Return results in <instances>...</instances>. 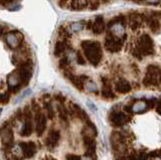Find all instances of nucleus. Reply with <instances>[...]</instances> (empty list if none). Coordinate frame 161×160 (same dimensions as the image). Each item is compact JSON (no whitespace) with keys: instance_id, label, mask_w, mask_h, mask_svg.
<instances>
[{"instance_id":"1","label":"nucleus","mask_w":161,"mask_h":160,"mask_svg":"<svg viewBox=\"0 0 161 160\" xmlns=\"http://www.w3.org/2000/svg\"><path fill=\"white\" fill-rule=\"evenodd\" d=\"M82 48L88 61L93 66H98L103 58L101 43L96 41H82Z\"/></svg>"},{"instance_id":"2","label":"nucleus","mask_w":161,"mask_h":160,"mask_svg":"<svg viewBox=\"0 0 161 160\" xmlns=\"http://www.w3.org/2000/svg\"><path fill=\"white\" fill-rule=\"evenodd\" d=\"M137 52L141 54V56H150V54L154 53V43L151 36L147 33L142 34L137 43Z\"/></svg>"},{"instance_id":"3","label":"nucleus","mask_w":161,"mask_h":160,"mask_svg":"<svg viewBox=\"0 0 161 160\" xmlns=\"http://www.w3.org/2000/svg\"><path fill=\"white\" fill-rule=\"evenodd\" d=\"M126 38V36H124ZM124 38H120L114 36L112 33H108V36L105 38V47L110 52H118L122 49L124 44Z\"/></svg>"},{"instance_id":"4","label":"nucleus","mask_w":161,"mask_h":160,"mask_svg":"<svg viewBox=\"0 0 161 160\" xmlns=\"http://www.w3.org/2000/svg\"><path fill=\"white\" fill-rule=\"evenodd\" d=\"M33 105V110H34V125H35V132H36L37 136H40L43 131L45 130V127H47V119H45V116L40 111V108L38 107V105L32 102Z\"/></svg>"},{"instance_id":"5","label":"nucleus","mask_w":161,"mask_h":160,"mask_svg":"<svg viewBox=\"0 0 161 160\" xmlns=\"http://www.w3.org/2000/svg\"><path fill=\"white\" fill-rule=\"evenodd\" d=\"M160 78V68L158 66L150 64L147 67V73L143 80V84L145 86H154V85L159 84Z\"/></svg>"},{"instance_id":"6","label":"nucleus","mask_w":161,"mask_h":160,"mask_svg":"<svg viewBox=\"0 0 161 160\" xmlns=\"http://www.w3.org/2000/svg\"><path fill=\"white\" fill-rule=\"evenodd\" d=\"M143 21L147 23V25L153 32H158L160 28V21H159V13L157 15H154V12L147 13L146 15H142Z\"/></svg>"},{"instance_id":"7","label":"nucleus","mask_w":161,"mask_h":160,"mask_svg":"<svg viewBox=\"0 0 161 160\" xmlns=\"http://www.w3.org/2000/svg\"><path fill=\"white\" fill-rule=\"evenodd\" d=\"M24 117H25V124L22 127L21 131H20V135L21 136H25L27 137L29 135H31L32 133V123H31V113H30L28 108H25L24 110Z\"/></svg>"},{"instance_id":"8","label":"nucleus","mask_w":161,"mask_h":160,"mask_svg":"<svg viewBox=\"0 0 161 160\" xmlns=\"http://www.w3.org/2000/svg\"><path fill=\"white\" fill-rule=\"evenodd\" d=\"M22 34L16 31V30H13L11 32L7 33L6 36V42L8 46L11 47V48H16L19 47V44L21 43L22 41Z\"/></svg>"},{"instance_id":"9","label":"nucleus","mask_w":161,"mask_h":160,"mask_svg":"<svg viewBox=\"0 0 161 160\" xmlns=\"http://www.w3.org/2000/svg\"><path fill=\"white\" fill-rule=\"evenodd\" d=\"M0 136H1L2 142L4 145H11L13 141V132L11 128H10L7 124H4L3 126L0 128Z\"/></svg>"},{"instance_id":"10","label":"nucleus","mask_w":161,"mask_h":160,"mask_svg":"<svg viewBox=\"0 0 161 160\" xmlns=\"http://www.w3.org/2000/svg\"><path fill=\"white\" fill-rule=\"evenodd\" d=\"M109 119H110V122L112 123V125H114L116 127H120V126H122L123 124L128 122L129 116H127V115L122 112H117V113H113Z\"/></svg>"},{"instance_id":"11","label":"nucleus","mask_w":161,"mask_h":160,"mask_svg":"<svg viewBox=\"0 0 161 160\" xmlns=\"http://www.w3.org/2000/svg\"><path fill=\"white\" fill-rule=\"evenodd\" d=\"M143 23V19H142V14H140L136 11H132L129 14V26L131 29L136 30L138 29Z\"/></svg>"},{"instance_id":"12","label":"nucleus","mask_w":161,"mask_h":160,"mask_svg":"<svg viewBox=\"0 0 161 160\" xmlns=\"http://www.w3.org/2000/svg\"><path fill=\"white\" fill-rule=\"evenodd\" d=\"M20 148L25 158H31L36 153V146L33 142H23L20 143Z\"/></svg>"},{"instance_id":"13","label":"nucleus","mask_w":161,"mask_h":160,"mask_svg":"<svg viewBox=\"0 0 161 160\" xmlns=\"http://www.w3.org/2000/svg\"><path fill=\"white\" fill-rule=\"evenodd\" d=\"M105 28H106V23H105L103 16H98L94 21H92V26H91V29H92L95 34L103 33Z\"/></svg>"},{"instance_id":"14","label":"nucleus","mask_w":161,"mask_h":160,"mask_svg":"<svg viewBox=\"0 0 161 160\" xmlns=\"http://www.w3.org/2000/svg\"><path fill=\"white\" fill-rule=\"evenodd\" d=\"M59 137H60V134L58 131H57V130L50 131L47 135V139H45V144H47V146L50 147V148L55 147L59 140Z\"/></svg>"},{"instance_id":"15","label":"nucleus","mask_w":161,"mask_h":160,"mask_svg":"<svg viewBox=\"0 0 161 160\" xmlns=\"http://www.w3.org/2000/svg\"><path fill=\"white\" fill-rule=\"evenodd\" d=\"M73 111L74 113L77 115V116L80 119L83 120V121H86V123L88 124L89 127H94V124L91 122V120L89 119V116L87 114H86V112L84 111V110L80 108V106H78V105H73Z\"/></svg>"},{"instance_id":"16","label":"nucleus","mask_w":161,"mask_h":160,"mask_svg":"<svg viewBox=\"0 0 161 160\" xmlns=\"http://www.w3.org/2000/svg\"><path fill=\"white\" fill-rule=\"evenodd\" d=\"M115 90L118 93L126 94L131 91V85L129 84V82L126 81V80H119V81L116 82L115 84Z\"/></svg>"},{"instance_id":"17","label":"nucleus","mask_w":161,"mask_h":160,"mask_svg":"<svg viewBox=\"0 0 161 160\" xmlns=\"http://www.w3.org/2000/svg\"><path fill=\"white\" fill-rule=\"evenodd\" d=\"M67 76L74 86L77 89H79L80 91H82L83 88H84V80L83 79H86L88 77H86V76H83V77L82 76H74V74H68Z\"/></svg>"},{"instance_id":"18","label":"nucleus","mask_w":161,"mask_h":160,"mask_svg":"<svg viewBox=\"0 0 161 160\" xmlns=\"http://www.w3.org/2000/svg\"><path fill=\"white\" fill-rule=\"evenodd\" d=\"M70 47V46L69 44L68 41H58L55 43V47H54V54L57 57H60L63 53L65 52V51H68V49Z\"/></svg>"},{"instance_id":"19","label":"nucleus","mask_w":161,"mask_h":160,"mask_svg":"<svg viewBox=\"0 0 161 160\" xmlns=\"http://www.w3.org/2000/svg\"><path fill=\"white\" fill-rule=\"evenodd\" d=\"M84 144L86 146V149H87L88 153H94L95 149H96V143L94 141V139L92 138V136H86L84 135Z\"/></svg>"},{"instance_id":"20","label":"nucleus","mask_w":161,"mask_h":160,"mask_svg":"<svg viewBox=\"0 0 161 160\" xmlns=\"http://www.w3.org/2000/svg\"><path fill=\"white\" fill-rule=\"evenodd\" d=\"M88 6V0H72L70 7L74 10H83Z\"/></svg>"},{"instance_id":"21","label":"nucleus","mask_w":161,"mask_h":160,"mask_svg":"<svg viewBox=\"0 0 161 160\" xmlns=\"http://www.w3.org/2000/svg\"><path fill=\"white\" fill-rule=\"evenodd\" d=\"M125 23H126V17L123 15V14H120V15L111 19L107 25H108V27H112L114 25H124Z\"/></svg>"},{"instance_id":"22","label":"nucleus","mask_w":161,"mask_h":160,"mask_svg":"<svg viewBox=\"0 0 161 160\" xmlns=\"http://www.w3.org/2000/svg\"><path fill=\"white\" fill-rule=\"evenodd\" d=\"M8 85L10 86V88H15V87H17V85L18 86L21 85V83L19 81L18 74L16 73H13L10 74V76H8Z\"/></svg>"},{"instance_id":"23","label":"nucleus","mask_w":161,"mask_h":160,"mask_svg":"<svg viewBox=\"0 0 161 160\" xmlns=\"http://www.w3.org/2000/svg\"><path fill=\"white\" fill-rule=\"evenodd\" d=\"M102 96L105 99H115L116 98L114 92L112 91V89H111V87L109 86L108 84H106V87L104 86V90L102 92Z\"/></svg>"},{"instance_id":"24","label":"nucleus","mask_w":161,"mask_h":160,"mask_svg":"<svg viewBox=\"0 0 161 160\" xmlns=\"http://www.w3.org/2000/svg\"><path fill=\"white\" fill-rule=\"evenodd\" d=\"M58 36L60 37H63L64 39H68L69 36H70V33L69 31V29L67 27H64V26H60L58 28Z\"/></svg>"},{"instance_id":"25","label":"nucleus","mask_w":161,"mask_h":160,"mask_svg":"<svg viewBox=\"0 0 161 160\" xmlns=\"http://www.w3.org/2000/svg\"><path fill=\"white\" fill-rule=\"evenodd\" d=\"M146 106H147L146 102H138L137 104H135V106L133 107V111L136 112V113L142 112L146 109Z\"/></svg>"},{"instance_id":"26","label":"nucleus","mask_w":161,"mask_h":160,"mask_svg":"<svg viewBox=\"0 0 161 160\" xmlns=\"http://www.w3.org/2000/svg\"><path fill=\"white\" fill-rule=\"evenodd\" d=\"M88 5L91 10H96L100 6V0H90V2H88Z\"/></svg>"},{"instance_id":"27","label":"nucleus","mask_w":161,"mask_h":160,"mask_svg":"<svg viewBox=\"0 0 161 160\" xmlns=\"http://www.w3.org/2000/svg\"><path fill=\"white\" fill-rule=\"evenodd\" d=\"M58 116L59 118L64 120V121L68 122V116H67V112H65V109H64L63 107H58Z\"/></svg>"},{"instance_id":"28","label":"nucleus","mask_w":161,"mask_h":160,"mask_svg":"<svg viewBox=\"0 0 161 160\" xmlns=\"http://www.w3.org/2000/svg\"><path fill=\"white\" fill-rule=\"evenodd\" d=\"M9 94L8 93H2L0 94V104H7L9 102Z\"/></svg>"},{"instance_id":"29","label":"nucleus","mask_w":161,"mask_h":160,"mask_svg":"<svg viewBox=\"0 0 161 160\" xmlns=\"http://www.w3.org/2000/svg\"><path fill=\"white\" fill-rule=\"evenodd\" d=\"M70 27H72L73 31L78 32L80 30V29H83V22H75L74 24H72V26Z\"/></svg>"},{"instance_id":"30","label":"nucleus","mask_w":161,"mask_h":160,"mask_svg":"<svg viewBox=\"0 0 161 160\" xmlns=\"http://www.w3.org/2000/svg\"><path fill=\"white\" fill-rule=\"evenodd\" d=\"M68 67H69V59H68V58H63L59 61V68L65 69Z\"/></svg>"},{"instance_id":"31","label":"nucleus","mask_w":161,"mask_h":160,"mask_svg":"<svg viewBox=\"0 0 161 160\" xmlns=\"http://www.w3.org/2000/svg\"><path fill=\"white\" fill-rule=\"evenodd\" d=\"M45 108H47V114H48L49 118L53 119L54 117V112H53V110L52 108V105H50V104H45Z\"/></svg>"},{"instance_id":"32","label":"nucleus","mask_w":161,"mask_h":160,"mask_svg":"<svg viewBox=\"0 0 161 160\" xmlns=\"http://www.w3.org/2000/svg\"><path fill=\"white\" fill-rule=\"evenodd\" d=\"M75 58H77V62L79 64H85L86 62H85V59L82 56V53H80V52H77V56H75Z\"/></svg>"},{"instance_id":"33","label":"nucleus","mask_w":161,"mask_h":160,"mask_svg":"<svg viewBox=\"0 0 161 160\" xmlns=\"http://www.w3.org/2000/svg\"><path fill=\"white\" fill-rule=\"evenodd\" d=\"M67 160H80V157L75 154H69L67 155Z\"/></svg>"},{"instance_id":"34","label":"nucleus","mask_w":161,"mask_h":160,"mask_svg":"<svg viewBox=\"0 0 161 160\" xmlns=\"http://www.w3.org/2000/svg\"><path fill=\"white\" fill-rule=\"evenodd\" d=\"M87 87H88V89L90 90V91H92V92H95L96 90H97V86H96L94 83H89Z\"/></svg>"},{"instance_id":"35","label":"nucleus","mask_w":161,"mask_h":160,"mask_svg":"<svg viewBox=\"0 0 161 160\" xmlns=\"http://www.w3.org/2000/svg\"><path fill=\"white\" fill-rule=\"evenodd\" d=\"M68 0H58V5L62 8H65V5H67Z\"/></svg>"},{"instance_id":"36","label":"nucleus","mask_w":161,"mask_h":160,"mask_svg":"<svg viewBox=\"0 0 161 160\" xmlns=\"http://www.w3.org/2000/svg\"><path fill=\"white\" fill-rule=\"evenodd\" d=\"M118 160H137L134 156H122Z\"/></svg>"},{"instance_id":"37","label":"nucleus","mask_w":161,"mask_h":160,"mask_svg":"<svg viewBox=\"0 0 161 160\" xmlns=\"http://www.w3.org/2000/svg\"><path fill=\"white\" fill-rule=\"evenodd\" d=\"M148 3H150V4H154V5H156V4H158L159 3V1L160 0H146Z\"/></svg>"},{"instance_id":"38","label":"nucleus","mask_w":161,"mask_h":160,"mask_svg":"<svg viewBox=\"0 0 161 160\" xmlns=\"http://www.w3.org/2000/svg\"><path fill=\"white\" fill-rule=\"evenodd\" d=\"M139 159L140 160H147V156H146V154H140Z\"/></svg>"},{"instance_id":"39","label":"nucleus","mask_w":161,"mask_h":160,"mask_svg":"<svg viewBox=\"0 0 161 160\" xmlns=\"http://www.w3.org/2000/svg\"><path fill=\"white\" fill-rule=\"evenodd\" d=\"M4 34V27L2 25H0V36H3Z\"/></svg>"},{"instance_id":"40","label":"nucleus","mask_w":161,"mask_h":160,"mask_svg":"<svg viewBox=\"0 0 161 160\" xmlns=\"http://www.w3.org/2000/svg\"><path fill=\"white\" fill-rule=\"evenodd\" d=\"M43 160H57V159H54V158H53V157H49V156H47V157H45Z\"/></svg>"},{"instance_id":"41","label":"nucleus","mask_w":161,"mask_h":160,"mask_svg":"<svg viewBox=\"0 0 161 160\" xmlns=\"http://www.w3.org/2000/svg\"><path fill=\"white\" fill-rule=\"evenodd\" d=\"M80 160H92V159H91L90 157H80Z\"/></svg>"},{"instance_id":"42","label":"nucleus","mask_w":161,"mask_h":160,"mask_svg":"<svg viewBox=\"0 0 161 160\" xmlns=\"http://www.w3.org/2000/svg\"><path fill=\"white\" fill-rule=\"evenodd\" d=\"M102 1H103V2H109L110 0H102Z\"/></svg>"},{"instance_id":"43","label":"nucleus","mask_w":161,"mask_h":160,"mask_svg":"<svg viewBox=\"0 0 161 160\" xmlns=\"http://www.w3.org/2000/svg\"><path fill=\"white\" fill-rule=\"evenodd\" d=\"M1 111H2V109H0V114H1Z\"/></svg>"}]
</instances>
